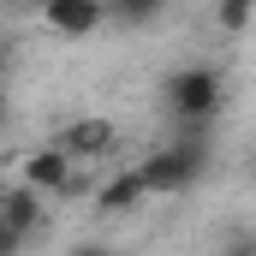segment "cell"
<instances>
[{
	"instance_id": "cell-1",
	"label": "cell",
	"mask_w": 256,
	"mask_h": 256,
	"mask_svg": "<svg viewBox=\"0 0 256 256\" xmlns=\"http://www.w3.org/2000/svg\"><path fill=\"white\" fill-rule=\"evenodd\" d=\"M220 102H226V78L208 60H185L161 78V108L179 120V131H202L220 114Z\"/></svg>"
},
{
	"instance_id": "cell-2",
	"label": "cell",
	"mask_w": 256,
	"mask_h": 256,
	"mask_svg": "<svg viewBox=\"0 0 256 256\" xmlns=\"http://www.w3.org/2000/svg\"><path fill=\"white\" fill-rule=\"evenodd\" d=\"M137 173H143V191H149V196H179V191H191L196 179L208 173V131H179L173 143L149 149V155L137 161Z\"/></svg>"
},
{
	"instance_id": "cell-3",
	"label": "cell",
	"mask_w": 256,
	"mask_h": 256,
	"mask_svg": "<svg viewBox=\"0 0 256 256\" xmlns=\"http://www.w3.org/2000/svg\"><path fill=\"white\" fill-rule=\"evenodd\" d=\"M114 143H120V131H114V120H72V126L54 137V149H60L72 167H84V161H102V155H114Z\"/></svg>"
},
{
	"instance_id": "cell-4",
	"label": "cell",
	"mask_w": 256,
	"mask_h": 256,
	"mask_svg": "<svg viewBox=\"0 0 256 256\" xmlns=\"http://www.w3.org/2000/svg\"><path fill=\"white\" fill-rule=\"evenodd\" d=\"M42 24L54 30V36H96L102 24H108V6L102 0H48V12H42Z\"/></svg>"
},
{
	"instance_id": "cell-5",
	"label": "cell",
	"mask_w": 256,
	"mask_h": 256,
	"mask_svg": "<svg viewBox=\"0 0 256 256\" xmlns=\"http://www.w3.org/2000/svg\"><path fill=\"white\" fill-rule=\"evenodd\" d=\"M66 179H72V161H66L54 143H42V149H30L24 155V167H18V185H30L36 196H60Z\"/></svg>"
},
{
	"instance_id": "cell-6",
	"label": "cell",
	"mask_w": 256,
	"mask_h": 256,
	"mask_svg": "<svg viewBox=\"0 0 256 256\" xmlns=\"http://www.w3.org/2000/svg\"><path fill=\"white\" fill-rule=\"evenodd\" d=\"M42 220H48V196H36L30 185H0V226H12V232L36 238V232H42Z\"/></svg>"
},
{
	"instance_id": "cell-7",
	"label": "cell",
	"mask_w": 256,
	"mask_h": 256,
	"mask_svg": "<svg viewBox=\"0 0 256 256\" xmlns=\"http://www.w3.org/2000/svg\"><path fill=\"white\" fill-rule=\"evenodd\" d=\"M143 196H149V191H143V173L126 167V173H114V179L96 191V208H102V214H126V208H137Z\"/></svg>"
},
{
	"instance_id": "cell-8",
	"label": "cell",
	"mask_w": 256,
	"mask_h": 256,
	"mask_svg": "<svg viewBox=\"0 0 256 256\" xmlns=\"http://www.w3.org/2000/svg\"><path fill=\"white\" fill-rule=\"evenodd\" d=\"M155 18H161V0H120V6H108V24H131V30H143Z\"/></svg>"
},
{
	"instance_id": "cell-9",
	"label": "cell",
	"mask_w": 256,
	"mask_h": 256,
	"mask_svg": "<svg viewBox=\"0 0 256 256\" xmlns=\"http://www.w3.org/2000/svg\"><path fill=\"white\" fill-rule=\"evenodd\" d=\"M250 18H256V6H250V0H220V6H214V24H220L226 36L250 30Z\"/></svg>"
},
{
	"instance_id": "cell-10",
	"label": "cell",
	"mask_w": 256,
	"mask_h": 256,
	"mask_svg": "<svg viewBox=\"0 0 256 256\" xmlns=\"http://www.w3.org/2000/svg\"><path fill=\"white\" fill-rule=\"evenodd\" d=\"M214 256H256V226H232V232L220 238Z\"/></svg>"
},
{
	"instance_id": "cell-11",
	"label": "cell",
	"mask_w": 256,
	"mask_h": 256,
	"mask_svg": "<svg viewBox=\"0 0 256 256\" xmlns=\"http://www.w3.org/2000/svg\"><path fill=\"white\" fill-rule=\"evenodd\" d=\"M96 191H102V185H96V173H90V167H72V179H66V202H78V196H96Z\"/></svg>"
},
{
	"instance_id": "cell-12",
	"label": "cell",
	"mask_w": 256,
	"mask_h": 256,
	"mask_svg": "<svg viewBox=\"0 0 256 256\" xmlns=\"http://www.w3.org/2000/svg\"><path fill=\"white\" fill-rule=\"evenodd\" d=\"M24 244H30L24 232H12V226H0V256H24Z\"/></svg>"
},
{
	"instance_id": "cell-13",
	"label": "cell",
	"mask_w": 256,
	"mask_h": 256,
	"mask_svg": "<svg viewBox=\"0 0 256 256\" xmlns=\"http://www.w3.org/2000/svg\"><path fill=\"white\" fill-rule=\"evenodd\" d=\"M66 256H120V250H114V244H96V238H84V244H72Z\"/></svg>"
},
{
	"instance_id": "cell-14",
	"label": "cell",
	"mask_w": 256,
	"mask_h": 256,
	"mask_svg": "<svg viewBox=\"0 0 256 256\" xmlns=\"http://www.w3.org/2000/svg\"><path fill=\"white\" fill-rule=\"evenodd\" d=\"M0 131H6V90H0Z\"/></svg>"
},
{
	"instance_id": "cell-15",
	"label": "cell",
	"mask_w": 256,
	"mask_h": 256,
	"mask_svg": "<svg viewBox=\"0 0 256 256\" xmlns=\"http://www.w3.org/2000/svg\"><path fill=\"white\" fill-rule=\"evenodd\" d=\"M0 84H6V48H0Z\"/></svg>"
}]
</instances>
